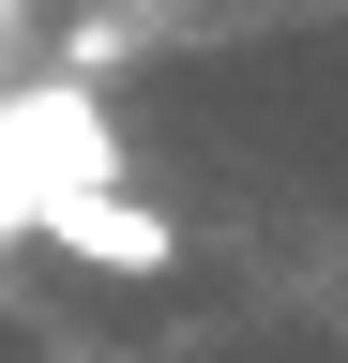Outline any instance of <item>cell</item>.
<instances>
[{
	"label": "cell",
	"instance_id": "7a4b0ae2",
	"mask_svg": "<svg viewBox=\"0 0 348 363\" xmlns=\"http://www.w3.org/2000/svg\"><path fill=\"white\" fill-rule=\"evenodd\" d=\"M46 242H61L76 272H106V288H152V272H182V212H152L137 182H91V197H61Z\"/></svg>",
	"mask_w": 348,
	"mask_h": 363
},
{
	"label": "cell",
	"instance_id": "3957f363",
	"mask_svg": "<svg viewBox=\"0 0 348 363\" xmlns=\"http://www.w3.org/2000/svg\"><path fill=\"white\" fill-rule=\"evenodd\" d=\"M0 45H16V0H0Z\"/></svg>",
	"mask_w": 348,
	"mask_h": 363
},
{
	"label": "cell",
	"instance_id": "6da1fadb",
	"mask_svg": "<svg viewBox=\"0 0 348 363\" xmlns=\"http://www.w3.org/2000/svg\"><path fill=\"white\" fill-rule=\"evenodd\" d=\"M91 182H121V121L91 76H46V91H0V257L46 242L61 197H91Z\"/></svg>",
	"mask_w": 348,
	"mask_h": 363
}]
</instances>
